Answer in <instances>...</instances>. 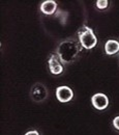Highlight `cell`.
Segmentation results:
<instances>
[{
	"instance_id": "cell-4",
	"label": "cell",
	"mask_w": 119,
	"mask_h": 135,
	"mask_svg": "<svg viewBox=\"0 0 119 135\" xmlns=\"http://www.w3.org/2000/svg\"><path fill=\"white\" fill-rule=\"evenodd\" d=\"M48 67L53 75H61L64 71V65L61 62V60L55 52L50 53L48 57Z\"/></svg>"
},
{
	"instance_id": "cell-7",
	"label": "cell",
	"mask_w": 119,
	"mask_h": 135,
	"mask_svg": "<svg viewBox=\"0 0 119 135\" xmlns=\"http://www.w3.org/2000/svg\"><path fill=\"white\" fill-rule=\"evenodd\" d=\"M57 2L54 1V0H46V1H43L39 5V11L47 15V16H52L54 14H56L57 12Z\"/></svg>"
},
{
	"instance_id": "cell-1",
	"label": "cell",
	"mask_w": 119,
	"mask_h": 135,
	"mask_svg": "<svg viewBox=\"0 0 119 135\" xmlns=\"http://www.w3.org/2000/svg\"><path fill=\"white\" fill-rule=\"evenodd\" d=\"M83 47L80 44L79 40L76 37H68L62 40L61 42H59L55 53L57 54V56L59 57V59L61 60V62L66 66L70 65L73 62H75L80 54L83 51Z\"/></svg>"
},
{
	"instance_id": "cell-8",
	"label": "cell",
	"mask_w": 119,
	"mask_h": 135,
	"mask_svg": "<svg viewBox=\"0 0 119 135\" xmlns=\"http://www.w3.org/2000/svg\"><path fill=\"white\" fill-rule=\"evenodd\" d=\"M105 53L109 56L117 55L119 53V41H117V40H108L105 43Z\"/></svg>"
},
{
	"instance_id": "cell-5",
	"label": "cell",
	"mask_w": 119,
	"mask_h": 135,
	"mask_svg": "<svg viewBox=\"0 0 119 135\" xmlns=\"http://www.w3.org/2000/svg\"><path fill=\"white\" fill-rule=\"evenodd\" d=\"M56 98L60 103H68L74 99V90L68 85H60L56 88Z\"/></svg>"
},
{
	"instance_id": "cell-10",
	"label": "cell",
	"mask_w": 119,
	"mask_h": 135,
	"mask_svg": "<svg viewBox=\"0 0 119 135\" xmlns=\"http://www.w3.org/2000/svg\"><path fill=\"white\" fill-rule=\"evenodd\" d=\"M112 126H113V128L119 132V115L117 117H115V118H113V120H112Z\"/></svg>"
},
{
	"instance_id": "cell-2",
	"label": "cell",
	"mask_w": 119,
	"mask_h": 135,
	"mask_svg": "<svg viewBox=\"0 0 119 135\" xmlns=\"http://www.w3.org/2000/svg\"><path fill=\"white\" fill-rule=\"evenodd\" d=\"M77 38L86 50H91L97 45V37L91 27L83 24L77 31Z\"/></svg>"
},
{
	"instance_id": "cell-3",
	"label": "cell",
	"mask_w": 119,
	"mask_h": 135,
	"mask_svg": "<svg viewBox=\"0 0 119 135\" xmlns=\"http://www.w3.org/2000/svg\"><path fill=\"white\" fill-rule=\"evenodd\" d=\"M30 99L35 103H43L47 100L49 96L48 88L40 82H36L30 89Z\"/></svg>"
},
{
	"instance_id": "cell-6",
	"label": "cell",
	"mask_w": 119,
	"mask_h": 135,
	"mask_svg": "<svg viewBox=\"0 0 119 135\" xmlns=\"http://www.w3.org/2000/svg\"><path fill=\"white\" fill-rule=\"evenodd\" d=\"M91 104L96 110H105L109 106V98L102 93H96L91 97Z\"/></svg>"
},
{
	"instance_id": "cell-9",
	"label": "cell",
	"mask_w": 119,
	"mask_h": 135,
	"mask_svg": "<svg viewBox=\"0 0 119 135\" xmlns=\"http://www.w3.org/2000/svg\"><path fill=\"white\" fill-rule=\"evenodd\" d=\"M95 6L97 9H101V11L106 9L109 6V1L108 0H97L95 3Z\"/></svg>"
},
{
	"instance_id": "cell-11",
	"label": "cell",
	"mask_w": 119,
	"mask_h": 135,
	"mask_svg": "<svg viewBox=\"0 0 119 135\" xmlns=\"http://www.w3.org/2000/svg\"><path fill=\"white\" fill-rule=\"evenodd\" d=\"M24 135H40V134H39V132L37 130H30V131L26 132Z\"/></svg>"
}]
</instances>
